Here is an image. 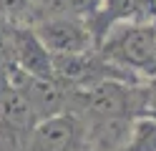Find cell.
<instances>
[{
    "label": "cell",
    "mask_w": 156,
    "mask_h": 151,
    "mask_svg": "<svg viewBox=\"0 0 156 151\" xmlns=\"http://www.w3.org/2000/svg\"><path fill=\"white\" fill-rule=\"evenodd\" d=\"M96 50L111 63L131 70L141 81L156 76V48L151 23H116L96 43Z\"/></svg>",
    "instance_id": "1"
},
{
    "label": "cell",
    "mask_w": 156,
    "mask_h": 151,
    "mask_svg": "<svg viewBox=\"0 0 156 151\" xmlns=\"http://www.w3.org/2000/svg\"><path fill=\"white\" fill-rule=\"evenodd\" d=\"M30 25L51 53H83L96 48L88 18L68 13H41L30 20Z\"/></svg>",
    "instance_id": "2"
},
{
    "label": "cell",
    "mask_w": 156,
    "mask_h": 151,
    "mask_svg": "<svg viewBox=\"0 0 156 151\" xmlns=\"http://www.w3.org/2000/svg\"><path fill=\"white\" fill-rule=\"evenodd\" d=\"M28 151H86V124L71 108L35 121Z\"/></svg>",
    "instance_id": "3"
},
{
    "label": "cell",
    "mask_w": 156,
    "mask_h": 151,
    "mask_svg": "<svg viewBox=\"0 0 156 151\" xmlns=\"http://www.w3.org/2000/svg\"><path fill=\"white\" fill-rule=\"evenodd\" d=\"M10 45L18 68L41 78H53V56L30 23H10Z\"/></svg>",
    "instance_id": "4"
},
{
    "label": "cell",
    "mask_w": 156,
    "mask_h": 151,
    "mask_svg": "<svg viewBox=\"0 0 156 151\" xmlns=\"http://www.w3.org/2000/svg\"><path fill=\"white\" fill-rule=\"evenodd\" d=\"M126 151H156V116L141 113L131 121Z\"/></svg>",
    "instance_id": "5"
},
{
    "label": "cell",
    "mask_w": 156,
    "mask_h": 151,
    "mask_svg": "<svg viewBox=\"0 0 156 151\" xmlns=\"http://www.w3.org/2000/svg\"><path fill=\"white\" fill-rule=\"evenodd\" d=\"M33 0H0V18L8 23H30Z\"/></svg>",
    "instance_id": "6"
},
{
    "label": "cell",
    "mask_w": 156,
    "mask_h": 151,
    "mask_svg": "<svg viewBox=\"0 0 156 151\" xmlns=\"http://www.w3.org/2000/svg\"><path fill=\"white\" fill-rule=\"evenodd\" d=\"M144 113L156 116V76L151 81H146V108H144Z\"/></svg>",
    "instance_id": "7"
}]
</instances>
